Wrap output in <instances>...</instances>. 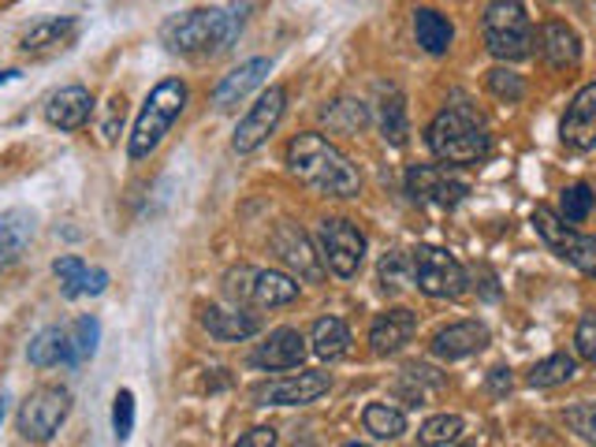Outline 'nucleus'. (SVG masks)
Returning a JSON list of instances; mask_svg holds the SVG:
<instances>
[{
	"mask_svg": "<svg viewBox=\"0 0 596 447\" xmlns=\"http://www.w3.org/2000/svg\"><path fill=\"white\" fill-rule=\"evenodd\" d=\"M246 8L250 0L243 8H191V12L168 15L161 23V45L179 56H217L239 38Z\"/></svg>",
	"mask_w": 596,
	"mask_h": 447,
	"instance_id": "1",
	"label": "nucleus"
},
{
	"mask_svg": "<svg viewBox=\"0 0 596 447\" xmlns=\"http://www.w3.org/2000/svg\"><path fill=\"white\" fill-rule=\"evenodd\" d=\"M287 168L295 179L317 190L325 198H358L362 195V176L325 135H295L287 142Z\"/></svg>",
	"mask_w": 596,
	"mask_h": 447,
	"instance_id": "2",
	"label": "nucleus"
},
{
	"mask_svg": "<svg viewBox=\"0 0 596 447\" xmlns=\"http://www.w3.org/2000/svg\"><path fill=\"white\" fill-rule=\"evenodd\" d=\"M429 149L444 160V165H481L492 149V138L477 112L470 108H444L425 131Z\"/></svg>",
	"mask_w": 596,
	"mask_h": 447,
	"instance_id": "3",
	"label": "nucleus"
},
{
	"mask_svg": "<svg viewBox=\"0 0 596 447\" xmlns=\"http://www.w3.org/2000/svg\"><path fill=\"white\" fill-rule=\"evenodd\" d=\"M187 83L183 79H164V83L153 86V94L146 97L142 105L138 119H135V131H131V142H127V157L131 160H146L153 149L161 146L164 135L172 131V124L183 116L187 108Z\"/></svg>",
	"mask_w": 596,
	"mask_h": 447,
	"instance_id": "4",
	"label": "nucleus"
},
{
	"mask_svg": "<svg viewBox=\"0 0 596 447\" xmlns=\"http://www.w3.org/2000/svg\"><path fill=\"white\" fill-rule=\"evenodd\" d=\"M481 30H485V45L496 60L515 64V60H526L533 53V27L522 0H492Z\"/></svg>",
	"mask_w": 596,
	"mask_h": 447,
	"instance_id": "5",
	"label": "nucleus"
},
{
	"mask_svg": "<svg viewBox=\"0 0 596 447\" xmlns=\"http://www.w3.org/2000/svg\"><path fill=\"white\" fill-rule=\"evenodd\" d=\"M410 283L429 299H459L470 288L466 269L444 247H414L410 250Z\"/></svg>",
	"mask_w": 596,
	"mask_h": 447,
	"instance_id": "6",
	"label": "nucleus"
},
{
	"mask_svg": "<svg viewBox=\"0 0 596 447\" xmlns=\"http://www.w3.org/2000/svg\"><path fill=\"white\" fill-rule=\"evenodd\" d=\"M530 220H533V228H537V236L544 239V247L556 253V258H563L578 272H585V277H596V236L574 231L571 224L563 220L559 212H552L548 206L533 209Z\"/></svg>",
	"mask_w": 596,
	"mask_h": 447,
	"instance_id": "7",
	"label": "nucleus"
},
{
	"mask_svg": "<svg viewBox=\"0 0 596 447\" xmlns=\"http://www.w3.org/2000/svg\"><path fill=\"white\" fill-rule=\"evenodd\" d=\"M71 410V392L64 384H41L38 392L27 395V403L19 406V436L30 444H45L53 440V433L64 425Z\"/></svg>",
	"mask_w": 596,
	"mask_h": 447,
	"instance_id": "8",
	"label": "nucleus"
},
{
	"mask_svg": "<svg viewBox=\"0 0 596 447\" xmlns=\"http://www.w3.org/2000/svg\"><path fill=\"white\" fill-rule=\"evenodd\" d=\"M317 242H321V261L336 277H354L362 269V258H366V236L354 228L351 220L343 217H332V220H321V231H317Z\"/></svg>",
	"mask_w": 596,
	"mask_h": 447,
	"instance_id": "9",
	"label": "nucleus"
},
{
	"mask_svg": "<svg viewBox=\"0 0 596 447\" xmlns=\"http://www.w3.org/2000/svg\"><path fill=\"white\" fill-rule=\"evenodd\" d=\"M407 195L421 206L455 209L470 195V183L444 165H414L407 171Z\"/></svg>",
	"mask_w": 596,
	"mask_h": 447,
	"instance_id": "10",
	"label": "nucleus"
},
{
	"mask_svg": "<svg viewBox=\"0 0 596 447\" xmlns=\"http://www.w3.org/2000/svg\"><path fill=\"white\" fill-rule=\"evenodd\" d=\"M284 108H287V90L284 86L265 90V94L250 105V112L239 119V127H235V135H232L235 154H254L258 146H265V138H269L276 124L284 119Z\"/></svg>",
	"mask_w": 596,
	"mask_h": 447,
	"instance_id": "11",
	"label": "nucleus"
},
{
	"mask_svg": "<svg viewBox=\"0 0 596 447\" xmlns=\"http://www.w3.org/2000/svg\"><path fill=\"white\" fill-rule=\"evenodd\" d=\"M273 253L284 261L287 269H295L302 280L317 283L321 280V253L314 250V242L306 239L302 228H295V224H280V228L273 231Z\"/></svg>",
	"mask_w": 596,
	"mask_h": 447,
	"instance_id": "12",
	"label": "nucleus"
},
{
	"mask_svg": "<svg viewBox=\"0 0 596 447\" xmlns=\"http://www.w3.org/2000/svg\"><path fill=\"white\" fill-rule=\"evenodd\" d=\"M328 388H332L328 373H295V377L261 384V388L254 392V399L261 406H302V403L321 399Z\"/></svg>",
	"mask_w": 596,
	"mask_h": 447,
	"instance_id": "13",
	"label": "nucleus"
},
{
	"mask_svg": "<svg viewBox=\"0 0 596 447\" xmlns=\"http://www.w3.org/2000/svg\"><path fill=\"white\" fill-rule=\"evenodd\" d=\"M310 354V343L298 329H276L269 340L261 343L258 351L250 354V365L254 370H269V373H280V370H298Z\"/></svg>",
	"mask_w": 596,
	"mask_h": 447,
	"instance_id": "14",
	"label": "nucleus"
},
{
	"mask_svg": "<svg viewBox=\"0 0 596 447\" xmlns=\"http://www.w3.org/2000/svg\"><path fill=\"white\" fill-rule=\"evenodd\" d=\"M559 138L563 146L578 149V154L596 146V83L582 86L578 94L571 97L567 116H563L559 124Z\"/></svg>",
	"mask_w": 596,
	"mask_h": 447,
	"instance_id": "15",
	"label": "nucleus"
},
{
	"mask_svg": "<svg viewBox=\"0 0 596 447\" xmlns=\"http://www.w3.org/2000/svg\"><path fill=\"white\" fill-rule=\"evenodd\" d=\"M94 116V97L86 86H60L45 97V119L60 131H79Z\"/></svg>",
	"mask_w": 596,
	"mask_h": 447,
	"instance_id": "16",
	"label": "nucleus"
},
{
	"mask_svg": "<svg viewBox=\"0 0 596 447\" xmlns=\"http://www.w3.org/2000/svg\"><path fill=\"white\" fill-rule=\"evenodd\" d=\"M414 332H418V313L407 306H395L373 321V329H369V347H373V354H380V358H384V354H399L414 340Z\"/></svg>",
	"mask_w": 596,
	"mask_h": 447,
	"instance_id": "17",
	"label": "nucleus"
},
{
	"mask_svg": "<svg viewBox=\"0 0 596 447\" xmlns=\"http://www.w3.org/2000/svg\"><path fill=\"white\" fill-rule=\"evenodd\" d=\"M273 71V60H246V64H239L232 71V75H224V83L217 86V94H213V105H217V112H232L239 108V101H246L258 90L265 79H269Z\"/></svg>",
	"mask_w": 596,
	"mask_h": 447,
	"instance_id": "18",
	"label": "nucleus"
},
{
	"mask_svg": "<svg viewBox=\"0 0 596 447\" xmlns=\"http://www.w3.org/2000/svg\"><path fill=\"white\" fill-rule=\"evenodd\" d=\"M485 347H489V329L481 321H455L433 335V354L444 362L470 358V354H477Z\"/></svg>",
	"mask_w": 596,
	"mask_h": 447,
	"instance_id": "19",
	"label": "nucleus"
},
{
	"mask_svg": "<svg viewBox=\"0 0 596 447\" xmlns=\"http://www.w3.org/2000/svg\"><path fill=\"white\" fill-rule=\"evenodd\" d=\"M541 53L556 71H567V67H578L582 60V38L578 30L563 19H552V23L541 27Z\"/></svg>",
	"mask_w": 596,
	"mask_h": 447,
	"instance_id": "20",
	"label": "nucleus"
},
{
	"mask_svg": "<svg viewBox=\"0 0 596 447\" xmlns=\"http://www.w3.org/2000/svg\"><path fill=\"white\" fill-rule=\"evenodd\" d=\"M53 272L60 280V291L64 299H79V294H101L109 283V272L105 269H90L86 261L68 253V258H56L53 261Z\"/></svg>",
	"mask_w": 596,
	"mask_h": 447,
	"instance_id": "21",
	"label": "nucleus"
},
{
	"mask_svg": "<svg viewBox=\"0 0 596 447\" xmlns=\"http://www.w3.org/2000/svg\"><path fill=\"white\" fill-rule=\"evenodd\" d=\"M27 358L30 365H38V370H49V365H75L79 354H75V340H71L60 324H49V329H41L34 340H30Z\"/></svg>",
	"mask_w": 596,
	"mask_h": 447,
	"instance_id": "22",
	"label": "nucleus"
},
{
	"mask_svg": "<svg viewBox=\"0 0 596 447\" xmlns=\"http://www.w3.org/2000/svg\"><path fill=\"white\" fill-rule=\"evenodd\" d=\"M202 324L213 340L220 343H239V340H250L254 332H261V321L246 310H220V306H205L202 310Z\"/></svg>",
	"mask_w": 596,
	"mask_h": 447,
	"instance_id": "23",
	"label": "nucleus"
},
{
	"mask_svg": "<svg viewBox=\"0 0 596 447\" xmlns=\"http://www.w3.org/2000/svg\"><path fill=\"white\" fill-rule=\"evenodd\" d=\"M34 239V212L30 209H8L0 212V266H12V261L30 247Z\"/></svg>",
	"mask_w": 596,
	"mask_h": 447,
	"instance_id": "24",
	"label": "nucleus"
},
{
	"mask_svg": "<svg viewBox=\"0 0 596 447\" xmlns=\"http://www.w3.org/2000/svg\"><path fill=\"white\" fill-rule=\"evenodd\" d=\"M79 34V23L71 15H60V19H41L23 34V53H49V49H64L71 38Z\"/></svg>",
	"mask_w": 596,
	"mask_h": 447,
	"instance_id": "25",
	"label": "nucleus"
},
{
	"mask_svg": "<svg viewBox=\"0 0 596 447\" xmlns=\"http://www.w3.org/2000/svg\"><path fill=\"white\" fill-rule=\"evenodd\" d=\"M414 38L429 56H444L451 49V38H455V27H451V19L440 15L436 8H418L414 12Z\"/></svg>",
	"mask_w": 596,
	"mask_h": 447,
	"instance_id": "26",
	"label": "nucleus"
},
{
	"mask_svg": "<svg viewBox=\"0 0 596 447\" xmlns=\"http://www.w3.org/2000/svg\"><path fill=\"white\" fill-rule=\"evenodd\" d=\"M347 347H351V329H347L339 318H321L314 324V335H310V351L317 358L325 362H336L343 358Z\"/></svg>",
	"mask_w": 596,
	"mask_h": 447,
	"instance_id": "27",
	"label": "nucleus"
},
{
	"mask_svg": "<svg viewBox=\"0 0 596 447\" xmlns=\"http://www.w3.org/2000/svg\"><path fill=\"white\" fill-rule=\"evenodd\" d=\"M380 135H384V142H392V146H403L407 135H410L407 101L395 86L380 90Z\"/></svg>",
	"mask_w": 596,
	"mask_h": 447,
	"instance_id": "28",
	"label": "nucleus"
},
{
	"mask_svg": "<svg viewBox=\"0 0 596 447\" xmlns=\"http://www.w3.org/2000/svg\"><path fill=\"white\" fill-rule=\"evenodd\" d=\"M321 119L328 124V131H336V135H358V131L369 124V108H366V101L339 97L332 105L321 108Z\"/></svg>",
	"mask_w": 596,
	"mask_h": 447,
	"instance_id": "29",
	"label": "nucleus"
},
{
	"mask_svg": "<svg viewBox=\"0 0 596 447\" xmlns=\"http://www.w3.org/2000/svg\"><path fill=\"white\" fill-rule=\"evenodd\" d=\"M298 299V283L287 277V272H258V280H254V302L258 306H291Z\"/></svg>",
	"mask_w": 596,
	"mask_h": 447,
	"instance_id": "30",
	"label": "nucleus"
},
{
	"mask_svg": "<svg viewBox=\"0 0 596 447\" xmlns=\"http://www.w3.org/2000/svg\"><path fill=\"white\" fill-rule=\"evenodd\" d=\"M362 425H366V433L377 436V440H395V436L407 433L403 410H395V406H388V403H369L362 414Z\"/></svg>",
	"mask_w": 596,
	"mask_h": 447,
	"instance_id": "31",
	"label": "nucleus"
},
{
	"mask_svg": "<svg viewBox=\"0 0 596 447\" xmlns=\"http://www.w3.org/2000/svg\"><path fill=\"white\" fill-rule=\"evenodd\" d=\"M574 373H578V365H574L571 354H548L544 362L533 365L530 384L533 388H556V384H567Z\"/></svg>",
	"mask_w": 596,
	"mask_h": 447,
	"instance_id": "32",
	"label": "nucleus"
},
{
	"mask_svg": "<svg viewBox=\"0 0 596 447\" xmlns=\"http://www.w3.org/2000/svg\"><path fill=\"white\" fill-rule=\"evenodd\" d=\"M462 436V418L459 414H436L418 429V444L421 447H448Z\"/></svg>",
	"mask_w": 596,
	"mask_h": 447,
	"instance_id": "33",
	"label": "nucleus"
},
{
	"mask_svg": "<svg viewBox=\"0 0 596 447\" xmlns=\"http://www.w3.org/2000/svg\"><path fill=\"white\" fill-rule=\"evenodd\" d=\"M593 206H596V195H593L589 183H571V187L563 190V198H559L563 220H567V224H582L593 212Z\"/></svg>",
	"mask_w": 596,
	"mask_h": 447,
	"instance_id": "34",
	"label": "nucleus"
},
{
	"mask_svg": "<svg viewBox=\"0 0 596 447\" xmlns=\"http://www.w3.org/2000/svg\"><path fill=\"white\" fill-rule=\"evenodd\" d=\"M410 283V258L399 250H388L384 258H380V288H384L388 294L403 291Z\"/></svg>",
	"mask_w": 596,
	"mask_h": 447,
	"instance_id": "35",
	"label": "nucleus"
},
{
	"mask_svg": "<svg viewBox=\"0 0 596 447\" xmlns=\"http://www.w3.org/2000/svg\"><path fill=\"white\" fill-rule=\"evenodd\" d=\"M489 90L500 101H511V105H515V101H522V94H526V83H522L511 67H492L489 71Z\"/></svg>",
	"mask_w": 596,
	"mask_h": 447,
	"instance_id": "36",
	"label": "nucleus"
},
{
	"mask_svg": "<svg viewBox=\"0 0 596 447\" xmlns=\"http://www.w3.org/2000/svg\"><path fill=\"white\" fill-rule=\"evenodd\" d=\"M112 429H116V440L123 444L135 429V395L127 388L116 392V403H112Z\"/></svg>",
	"mask_w": 596,
	"mask_h": 447,
	"instance_id": "37",
	"label": "nucleus"
},
{
	"mask_svg": "<svg viewBox=\"0 0 596 447\" xmlns=\"http://www.w3.org/2000/svg\"><path fill=\"white\" fill-rule=\"evenodd\" d=\"M563 422H567L571 429L578 433L585 444H593V447H596V403L567 406V414H563Z\"/></svg>",
	"mask_w": 596,
	"mask_h": 447,
	"instance_id": "38",
	"label": "nucleus"
},
{
	"mask_svg": "<svg viewBox=\"0 0 596 447\" xmlns=\"http://www.w3.org/2000/svg\"><path fill=\"white\" fill-rule=\"evenodd\" d=\"M254 280H258V269L239 266L224 277V291H228L232 302H246V299H254Z\"/></svg>",
	"mask_w": 596,
	"mask_h": 447,
	"instance_id": "39",
	"label": "nucleus"
},
{
	"mask_svg": "<svg viewBox=\"0 0 596 447\" xmlns=\"http://www.w3.org/2000/svg\"><path fill=\"white\" fill-rule=\"evenodd\" d=\"M75 354H79V362L82 358H94V351H97V340H101V324L97 318H79L75 321Z\"/></svg>",
	"mask_w": 596,
	"mask_h": 447,
	"instance_id": "40",
	"label": "nucleus"
},
{
	"mask_svg": "<svg viewBox=\"0 0 596 447\" xmlns=\"http://www.w3.org/2000/svg\"><path fill=\"white\" fill-rule=\"evenodd\" d=\"M574 351H578V358L596 365V313H585V318L578 321V332H574Z\"/></svg>",
	"mask_w": 596,
	"mask_h": 447,
	"instance_id": "41",
	"label": "nucleus"
},
{
	"mask_svg": "<svg viewBox=\"0 0 596 447\" xmlns=\"http://www.w3.org/2000/svg\"><path fill=\"white\" fill-rule=\"evenodd\" d=\"M235 447H276V429H273V425H258V429L239 436V444H235Z\"/></svg>",
	"mask_w": 596,
	"mask_h": 447,
	"instance_id": "42",
	"label": "nucleus"
},
{
	"mask_svg": "<svg viewBox=\"0 0 596 447\" xmlns=\"http://www.w3.org/2000/svg\"><path fill=\"white\" fill-rule=\"evenodd\" d=\"M489 388L496 392V395L511 392V370H503V365H500V370H492L489 373Z\"/></svg>",
	"mask_w": 596,
	"mask_h": 447,
	"instance_id": "43",
	"label": "nucleus"
},
{
	"mask_svg": "<svg viewBox=\"0 0 596 447\" xmlns=\"http://www.w3.org/2000/svg\"><path fill=\"white\" fill-rule=\"evenodd\" d=\"M12 79H19V71H0V86L12 83Z\"/></svg>",
	"mask_w": 596,
	"mask_h": 447,
	"instance_id": "44",
	"label": "nucleus"
},
{
	"mask_svg": "<svg viewBox=\"0 0 596 447\" xmlns=\"http://www.w3.org/2000/svg\"><path fill=\"white\" fill-rule=\"evenodd\" d=\"M0 418H4V395H0Z\"/></svg>",
	"mask_w": 596,
	"mask_h": 447,
	"instance_id": "45",
	"label": "nucleus"
},
{
	"mask_svg": "<svg viewBox=\"0 0 596 447\" xmlns=\"http://www.w3.org/2000/svg\"><path fill=\"white\" fill-rule=\"evenodd\" d=\"M351 447H358V444H351Z\"/></svg>",
	"mask_w": 596,
	"mask_h": 447,
	"instance_id": "46",
	"label": "nucleus"
}]
</instances>
